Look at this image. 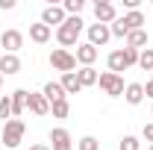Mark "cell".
Listing matches in <instances>:
<instances>
[{"label":"cell","mask_w":153,"mask_h":150,"mask_svg":"<svg viewBox=\"0 0 153 150\" xmlns=\"http://www.w3.org/2000/svg\"><path fill=\"white\" fill-rule=\"evenodd\" d=\"M0 118H3V121H6V118H12V100H9L6 94L0 97Z\"/></svg>","instance_id":"83f0119b"},{"label":"cell","mask_w":153,"mask_h":150,"mask_svg":"<svg viewBox=\"0 0 153 150\" xmlns=\"http://www.w3.org/2000/svg\"><path fill=\"white\" fill-rule=\"evenodd\" d=\"M124 100H127L130 106H138V103L144 100V85H141V82H130V85L124 88Z\"/></svg>","instance_id":"2e32d148"},{"label":"cell","mask_w":153,"mask_h":150,"mask_svg":"<svg viewBox=\"0 0 153 150\" xmlns=\"http://www.w3.org/2000/svg\"><path fill=\"white\" fill-rule=\"evenodd\" d=\"M150 115H153V109H150Z\"/></svg>","instance_id":"e575fe53"},{"label":"cell","mask_w":153,"mask_h":150,"mask_svg":"<svg viewBox=\"0 0 153 150\" xmlns=\"http://www.w3.org/2000/svg\"><path fill=\"white\" fill-rule=\"evenodd\" d=\"M0 44H3V53H18L21 47H24V36H21L18 30H3Z\"/></svg>","instance_id":"52a82bcc"},{"label":"cell","mask_w":153,"mask_h":150,"mask_svg":"<svg viewBox=\"0 0 153 150\" xmlns=\"http://www.w3.org/2000/svg\"><path fill=\"white\" fill-rule=\"evenodd\" d=\"M94 59H97V47H91L88 41H85V44H76V62H79L82 68H91Z\"/></svg>","instance_id":"4fadbf2b"},{"label":"cell","mask_w":153,"mask_h":150,"mask_svg":"<svg viewBox=\"0 0 153 150\" xmlns=\"http://www.w3.org/2000/svg\"><path fill=\"white\" fill-rule=\"evenodd\" d=\"M9 100H12V118H21V115H24V109H27L30 91H27V88H18V91L9 94Z\"/></svg>","instance_id":"7c38bea8"},{"label":"cell","mask_w":153,"mask_h":150,"mask_svg":"<svg viewBox=\"0 0 153 150\" xmlns=\"http://www.w3.org/2000/svg\"><path fill=\"white\" fill-rule=\"evenodd\" d=\"M30 150H50V147H47V144H33Z\"/></svg>","instance_id":"1f68e13d"},{"label":"cell","mask_w":153,"mask_h":150,"mask_svg":"<svg viewBox=\"0 0 153 150\" xmlns=\"http://www.w3.org/2000/svg\"><path fill=\"white\" fill-rule=\"evenodd\" d=\"M62 9H65L68 15H79V12L85 9V3H82V0H65V3H62Z\"/></svg>","instance_id":"d4e9b609"},{"label":"cell","mask_w":153,"mask_h":150,"mask_svg":"<svg viewBox=\"0 0 153 150\" xmlns=\"http://www.w3.org/2000/svg\"><path fill=\"white\" fill-rule=\"evenodd\" d=\"M97 85L109 94V97H124V88H127L124 79H121L118 74H112V71H103V74L97 76Z\"/></svg>","instance_id":"277c9868"},{"label":"cell","mask_w":153,"mask_h":150,"mask_svg":"<svg viewBox=\"0 0 153 150\" xmlns=\"http://www.w3.org/2000/svg\"><path fill=\"white\" fill-rule=\"evenodd\" d=\"M53 36V30L47 27V24H30V38L36 41V44H47Z\"/></svg>","instance_id":"9a60e30c"},{"label":"cell","mask_w":153,"mask_h":150,"mask_svg":"<svg viewBox=\"0 0 153 150\" xmlns=\"http://www.w3.org/2000/svg\"><path fill=\"white\" fill-rule=\"evenodd\" d=\"M24 132H27V127H24V121L21 118H9L6 124H3V144L6 147H18L21 141H24Z\"/></svg>","instance_id":"3957f363"},{"label":"cell","mask_w":153,"mask_h":150,"mask_svg":"<svg viewBox=\"0 0 153 150\" xmlns=\"http://www.w3.org/2000/svg\"><path fill=\"white\" fill-rule=\"evenodd\" d=\"M109 38H112L109 24H91V27H88V44H91V47H103Z\"/></svg>","instance_id":"8992f818"},{"label":"cell","mask_w":153,"mask_h":150,"mask_svg":"<svg viewBox=\"0 0 153 150\" xmlns=\"http://www.w3.org/2000/svg\"><path fill=\"white\" fill-rule=\"evenodd\" d=\"M27 109L33 115H38V118H44V115L50 112V103H47V97L38 91H30V100H27Z\"/></svg>","instance_id":"30bf717a"},{"label":"cell","mask_w":153,"mask_h":150,"mask_svg":"<svg viewBox=\"0 0 153 150\" xmlns=\"http://www.w3.org/2000/svg\"><path fill=\"white\" fill-rule=\"evenodd\" d=\"M50 112H53V118H68V115H71V103H68V100H59V103L50 106Z\"/></svg>","instance_id":"7402d4cb"},{"label":"cell","mask_w":153,"mask_h":150,"mask_svg":"<svg viewBox=\"0 0 153 150\" xmlns=\"http://www.w3.org/2000/svg\"><path fill=\"white\" fill-rule=\"evenodd\" d=\"M97 71L94 68H79V71H76V79H79V85H82V88H88V85H97Z\"/></svg>","instance_id":"d6986e66"},{"label":"cell","mask_w":153,"mask_h":150,"mask_svg":"<svg viewBox=\"0 0 153 150\" xmlns=\"http://www.w3.org/2000/svg\"><path fill=\"white\" fill-rule=\"evenodd\" d=\"M50 65H53L56 71H62V74H71V71L76 68V56L59 47V50H53V53H50Z\"/></svg>","instance_id":"5b68a950"},{"label":"cell","mask_w":153,"mask_h":150,"mask_svg":"<svg viewBox=\"0 0 153 150\" xmlns=\"http://www.w3.org/2000/svg\"><path fill=\"white\" fill-rule=\"evenodd\" d=\"M141 135H144V141H147V144H153V124H144Z\"/></svg>","instance_id":"f1b7e54d"},{"label":"cell","mask_w":153,"mask_h":150,"mask_svg":"<svg viewBox=\"0 0 153 150\" xmlns=\"http://www.w3.org/2000/svg\"><path fill=\"white\" fill-rule=\"evenodd\" d=\"M94 18H97V24H112V21L118 18L115 3H109V0H97V3H94Z\"/></svg>","instance_id":"9c48e42d"},{"label":"cell","mask_w":153,"mask_h":150,"mask_svg":"<svg viewBox=\"0 0 153 150\" xmlns=\"http://www.w3.org/2000/svg\"><path fill=\"white\" fill-rule=\"evenodd\" d=\"M0 9H15V0H0Z\"/></svg>","instance_id":"4dcf8cb0"},{"label":"cell","mask_w":153,"mask_h":150,"mask_svg":"<svg viewBox=\"0 0 153 150\" xmlns=\"http://www.w3.org/2000/svg\"><path fill=\"white\" fill-rule=\"evenodd\" d=\"M138 68H144V71H153V50H150V47H144V50L138 53Z\"/></svg>","instance_id":"603a6c76"},{"label":"cell","mask_w":153,"mask_h":150,"mask_svg":"<svg viewBox=\"0 0 153 150\" xmlns=\"http://www.w3.org/2000/svg\"><path fill=\"white\" fill-rule=\"evenodd\" d=\"M109 71L118 74V76H121V71H127V62H124V53H121V50L109 53Z\"/></svg>","instance_id":"44dd1931"},{"label":"cell","mask_w":153,"mask_h":150,"mask_svg":"<svg viewBox=\"0 0 153 150\" xmlns=\"http://www.w3.org/2000/svg\"><path fill=\"white\" fill-rule=\"evenodd\" d=\"M79 33H82V18L79 15H68V21L62 27H56V41L62 44V50L71 47V44H76Z\"/></svg>","instance_id":"6da1fadb"},{"label":"cell","mask_w":153,"mask_h":150,"mask_svg":"<svg viewBox=\"0 0 153 150\" xmlns=\"http://www.w3.org/2000/svg\"><path fill=\"white\" fill-rule=\"evenodd\" d=\"M65 21H68V15H65V9H62V6H53V3H50V6H44V12H41V24H47V27L53 30V24L62 27Z\"/></svg>","instance_id":"ba28073f"},{"label":"cell","mask_w":153,"mask_h":150,"mask_svg":"<svg viewBox=\"0 0 153 150\" xmlns=\"http://www.w3.org/2000/svg\"><path fill=\"white\" fill-rule=\"evenodd\" d=\"M144 44H147V33L144 30H133L127 36V47H133V50H144Z\"/></svg>","instance_id":"ffe728a7"},{"label":"cell","mask_w":153,"mask_h":150,"mask_svg":"<svg viewBox=\"0 0 153 150\" xmlns=\"http://www.w3.org/2000/svg\"><path fill=\"white\" fill-rule=\"evenodd\" d=\"M41 94L47 97V103H50V106H53V103H59V100H68V94H65V88H62L59 82H47Z\"/></svg>","instance_id":"e0dca14e"},{"label":"cell","mask_w":153,"mask_h":150,"mask_svg":"<svg viewBox=\"0 0 153 150\" xmlns=\"http://www.w3.org/2000/svg\"><path fill=\"white\" fill-rule=\"evenodd\" d=\"M118 150H141V141H138L135 135H124L121 144H118Z\"/></svg>","instance_id":"cb8c5ba5"},{"label":"cell","mask_w":153,"mask_h":150,"mask_svg":"<svg viewBox=\"0 0 153 150\" xmlns=\"http://www.w3.org/2000/svg\"><path fill=\"white\" fill-rule=\"evenodd\" d=\"M0 85H3V74H0Z\"/></svg>","instance_id":"d6a6232c"},{"label":"cell","mask_w":153,"mask_h":150,"mask_svg":"<svg viewBox=\"0 0 153 150\" xmlns=\"http://www.w3.org/2000/svg\"><path fill=\"white\" fill-rule=\"evenodd\" d=\"M50 150H74V144H71V132L62 130V127H56V130H50Z\"/></svg>","instance_id":"8fae6325"},{"label":"cell","mask_w":153,"mask_h":150,"mask_svg":"<svg viewBox=\"0 0 153 150\" xmlns=\"http://www.w3.org/2000/svg\"><path fill=\"white\" fill-rule=\"evenodd\" d=\"M59 85L65 88V94H79V91H82V85H79V79H76V71H71V74H62Z\"/></svg>","instance_id":"ac0fdd59"},{"label":"cell","mask_w":153,"mask_h":150,"mask_svg":"<svg viewBox=\"0 0 153 150\" xmlns=\"http://www.w3.org/2000/svg\"><path fill=\"white\" fill-rule=\"evenodd\" d=\"M121 53H124V62H127V68L138 65V53H141V50H133V47H124Z\"/></svg>","instance_id":"484cf974"},{"label":"cell","mask_w":153,"mask_h":150,"mask_svg":"<svg viewBox=\"0 0 153 150\" xmlns=\"http://www.w3.org/2000/svg\"><path fill=\"white\" fill-rule=\"evenodd\" d=\"M18 71H21V59L15 53H3L0 56V74L12 76V74H18Z\"/></svg>","instance_id":"5bb4252c"},{"label":"cell","mask_w":153,"mask_h":150,"mask_svg":"<svg viewBox=\"0 0 153 150\" xmlns=\"http://www.w3.org/2000/svg\"><path fill=\"white\" fill-rule=\"evenodd\" d=\"M79 150H100V141H97L94 135H85V138H79Z\"/></svg>","instance_id":"4316f807"},{"label":"cell","mask_w":153,"mask_h":150,"mask_svg":"<svg viewBox=\"0 0 153 150\" xmlns=\"http://www.w3.org/2000/svg\"><path fill=\"white\" fill-rule=\"evenodd\" d=\"M144 97H150V100H153V79L147 82V85H144Z\"/></svg>","instance_id":"f546056e"},{"label":"cell","mask_w":153,"mask_h":150,"mask_svg":"<svg viewBox=\"0 0 153 150\" xmlns=\"http://www.w3.org/2000/svg\"><path fill=\"white\" fill-rule=\"evenodd\" d=\"M147 150H153V144H150V147H147Z\"/></svg>","instance_id":"836d02e7"},{"label":"cell","mask_w":153,"mask_h":150,"mask_svg":"<svg viewBox=\"0 0 153 150\" xmlns=\"http://www.w3.org/2000/svg\"><path fill=\"white\" fill-rule=\"evenodd\" d=\"M141 24H144V15H141V12H127V15L115 18L112 24H109V30H112V36L124 38V36H130L133 30H144Z\"/></svg>","instance_id":"7a4b0ae2"}]
</instances>
